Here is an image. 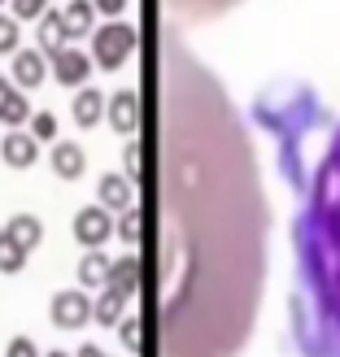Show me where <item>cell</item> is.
Masks as SVG:
<instances>
[{"mask_svg":"<svg viewBox=\"0 0 340 357\" xmlns=\"http://www.w3.org/2000/svg\"><path fill=\"white\" fill-rule=\"evenodd\" d=\"M114 231H118V240L122 244H135L140 248V240H145V213H140V205H131L122 218L114 222Z\"/></svg>","mask_w":340,"mask_h":357,"instance_id":"7402d4cb","label":"cell"},{"mask_svg":"<svg viewBox=\"0 0 340 357\" xmlns=\"http://www.w3.org/2000/svg\"><path fill=\"white\" fill-rule=\"evenodd\" d=\"M0 5H5V0H0Z\"/></svg>","mask_w":340,"mask_h":357,"instance_id":"4dcf8cb0","label":"cell"},{"mask_svg":"<svg viewBox=\"0 0 340 357\" xmlns=\"http://www.w3.org/2000/svg\"><path fill=\"white\" fill-rule=\"evenodd\" d=\"M105 100H110V96H105L101 87H79L75 105H70V118H75L79 127H96L101 114H105Z\"/></svg>","mask_w":340,"mask_h":357,"instance_id":"2e32d148","label":"cell"},{"mask_svg":"<svg viewBox=\"0 0 340 357\" xmlns=\"http://www.w3.org/2000/svg\"><path fill=\"white\" fill-rule=\"evenodd\" d=\"M105 118H110V127L118 135H140L145 127V92H135V87H122L105 100Z\"/></svg>","mask_w":340,"mask_h":357,"instance_id":"5b68a950","label":"cell"},{"mask_svg":"<svg viewBox=\"0 0 340 357\" xmlns=\"http://www.w3.org/2000/svg\"><path fill=\"white\" fill-rule=\"evenodd\" d=\"M110 257L101 253V248H87V253L79 257V283L83 288H105V279H110Z\"/></svg>","mask_w":340,"mask_h":357,"instance_id":"e0dca14e","label":"cell"},{"mask_svg":"<svg viewBox=\"0 0 340 357\" xmlns=\"http://www.w3.org/2000/svg\"><path fill=\"white\" fill-rule=\"evenodd\" d=\"M61 22H66V40H92V31H96V5H92V0H66Z\"/></svg>","mask_w":340,"mask_h":357,"instance_id":"5bb4252c","label":"cell"},{"mask_svg":"<svg viewBox=\"0 0 340 357\" xmlns=\"http://www.w3.org/2000/svg\"><path fill=\"white\" fill-rule=\"evenodd\" d=\"M48 162H52V174L57 178H83V170H87V157L75 139H57L52 153H48Z\"/></svg>","mask_w":340,"mask_h":357,"instance_id":"9a60e30c","label":"cell"},{"mask_svg":"<svg viewBox=\"0 0 340 357\" xmlns=\"http://www.w3.org/2000/svg\"><path fill=\"white\" fill-rule=\"evenodd\" d=\"M135 48H140V31L131 22H122V17L101 22L92 31V66H101V70H122Z\"/></svg>","mask_w":340,"mask_h":357,"instance_id":"3957f363","label":"cell"},{"mask_svg":"<svg viewBox=\"0 0 340 357\" xmlns=\"http://www.w3.org/2000/svg\"><path fill=\"white\" fill-rule=\"evenodd\" d=\"M48 318H52L57 331H79V327H87V318H92V301H87V292L61 288L48 301Z\"/></svg>","mask_w":340,"mask_h":357,"instance_id":"8992f818","label":"cell"},{"mask_svg":"<svg viewBox=\"0 0 340 357\" xmlns=\"http://www.w3.org/2000/svg\"><path fill=\"white\" fill-rule=\"evenodd\" d=\"M44 357H70V353H44Z\"/></svg>","mask_w":340,"mask_h":357,"instance_id":"f546056e","label":"cell"},{"mask_svg":"<svg viewBox=\"0 0 340 357\" xmlns=\"http://www.w3.org/2000/svg\"><path fill=\"white\" fill-rule=\"evenodd\" d=\"M22 48V31H17L13 13H0V52H17Z\"/></svg>","mask_w":340,"mask_h":357,"instance_id":"603a6c76","label":"cell"},{"mask_svg":"<svg viewBox=\"0 0 340 357\" xmlns=\"http://www.w3.org/2000/svg\"><path fill=\"white\" fill-rule=\"evenodd\" d=\"M17 22H31V17H44L48 13V0H9Z\"/></svg>","mask_w":340,"mask_h":357,"instance_id":"d4e9b609","label":"cell"},{"mask_svg":"<svg viewBox=\"0 0 340 357\" xmlns=\"http://www.w3.org/2000/svg\"><path fill=\"white\" fill-rule=\"evenodd\" d=\"M149 83L153 114L145 109L140 131L157 144V166H140L135 188H157L153 209L162 213L153 279L162 288L166 353L231 357L253 323L266 257L253 144L219 79L196 66L162 17H153Z\"/></svg>","mask_w":340,"mask_h":357,"instance_id":"6da1fadb","label":"cell"},{"mask_svg":"<svg viewBox=\"0 0 340 357\" xmlns=\"http://www.w3.org/2000/svg\"><path fill=\"white\" fill-rule=\"evenodd\" d=\"M92 5H96V13H105V17L114 22V17H118L122 9H127V0H92Z\"/></svg>","mask_w":340,"mask_h":357,"instance_id":"83f0119b","label":"cell"},{"mask_svg":"<svg viewBox=\"0 0 340 357\" xmlns=\"http://www.w3.org/2000/svg\"><path fill=\"white\" fill-rule=\"evenodd\" d=\"M27 248L22 244H17L13 236H9V231H0V271H5V275H17V271H22V266H27Z\"/></svg>","mask_w":340,"mask_h":357,"instance_id":"44dd1931","label":"cell"},{"mask_svg":"<svg viewBox=\"0 0 340 357\" xmlns=\"http://www.w3.org/2000/svg\"><path fill=\"white\" fill-rule=\"evenodd\" d=\"M105 288H114V292H122V296L131 301L140 288H145V257H140V253L118 257V261L110 266V279H105Z\"/></svg>","mask_w":340,"mask_h":357,"instance_id":"9c48e42d","label":"cell"},{"mask_svg":"<svg viewBox=\"0 0 340 357\" xmlns=\"http://www.w3.org/2000/svg\"><path fill=\"white\" fill-rule=\"evenodd\" d=\"M27 131H31L35 139H57V114H48V109H40V114H31V122H27Z\"/></svg>","mask_w":340,"mask_h":357,"instance_id":"cb8c5ba5","label":"cell"},{"mask_svg":"<svg viewBox=\"0 0 340 357\" xmlns=\"http://www.w3.org/2000/svg\"><path fill=\"white\" fill-rule=\"evenodd\" d=\"M5 231H9V236L27 248V253H31V248L44 240V222L35 218V213H17V218H9V227H5Z\"/></svg>","mask_w":340,"mask_h":357,"instance_id":"ffe728a7","label":"cell"},{"mask_svg":"<svg viewBox=\"0 0 340 357\" xmlns=\"http://www.w3.org/2000/svg\"><path fill=\"white\" fill-rule=\"evenodd\" d=\"M0 157H5V166H13V170H31L40 162V139L31 131H9L0 139Z\"/></svg>","mask_w":340,"mask_h":357,"instance_id":"7c38bea8","label":"cell"},{"mask_svg":"<svg viewBox=\"0 0 340 357\" xmlns=\"http://www.w3.org/2000/svg\"><path fill=\"white\" fill-rule=\"evenodd\" d=\"M44 79H48V57H44V52L40 48H17L13 52V83L35 92Z\"/></svg>","mask_w":340,"mask_h":357,"instance_id":"4fadbf2b","label":"cell"},{"mask_svg":"<svg viewBox=\"0 0 340 357\" xmlns=\"http://www.w3.org/2000/svg\"><path fill=\"white\" fill-rule=\"evenodd\" d=\"M231 5L240 0H153V17L162 22H209V17H223Z\"/></svg>","mask_w":340,"mask_h":357,"instance_id":"277c9868","label":"cell"},{"mask_svg":"<svg viewBox=\"0 0 340 357\" xmlns=\"http://www.w3.org/2000/svg\"><path fill=\"white\" fill-rule=\"evenodd\" d=\"M48 70H52V79H57L61 87H75L79 92V87H87V75H92V57H87L83 48L66 44V48H57L48 57Z\"/></svg>","mask_w":340,"mask_h":357,"instance_id":"52a82bcc","label":"cell"},{"mask_svg":"<svg viewBox=\"0 0 340 357\" xmlns=\"http://www.w3.org/2000/svg\"><path fill=\"white\" fill-rule=\"evenodd\" d=\"M0 122H5L9 131H22L31 122V100L22 96V87L5 75H0Z\"/></svg>","mask_w":340,"mask_h":357,"instance_id":"8fae6325","label":"cell"},{"mask_svg":"<svg viewBox=\"0 0 340 357\" xmlns=\"http://www.w3.org/2000/svg\"><path fill=\"white\" fill-rule=\"evenodd\" d=\"M140 327H145L140 318H122V323H118V335H122V344H127V349L145 344V331H140Z\"/></svg>","mask_w":340,"mask_h":357,"instance_id":"484cf974","label":"cell"},{"mask_svg":"<svg viewBox=\"0 0 340 357\" xmlns=\"http://www.w3.org/2000/svg\"><path fill=\"white\" fill-rule=\"evenodd\" d=\"M75 357H110V353H101V349H96V344H83V349H79V353H75Z\"/></svg>","mask_w":340,"mask_h":357,"instance_id":"f1b7e54d","label":"cell"},{"mask_svg":"<svg viewBox=\"0 0 340 357\" xmlns=\"http://www.w3.org/2000/svg\"><path fill=\"white\" fill-rule=\"evenodd\" d=\"M5 357H44V353H40V344H35L31 335H13L9 349H5Z\"/></svg>","mask_w":340,"mask_h":357,"instance_id":"4316f807","label":"cell"},{"mask_svg":"<svg viewBox=\"0 0 340 357\" xmlns=\"http://www.w3.org/2000/svg\"><path fill=\"white\" fill-rule=\"evenodd\" d=\"M122 310H127V296L114 292V288H101V296L92 301V318L101 327H118L122 323Z\"/></svg>","mask_w":340,"mask_h":357,"instance_id":"ac0fdd59","label":"cell"},{"mask_svg":"<svg viewBox=\"0 0 340 357\" xmlns=\"http://www.w3.org/2000/svg\"><path fill=\"white\" fill-rule=\"evenodd\" d=\"M96 205L110 209V213H127V209L135 205L131 178H127V174H101V183H96Z\"/></svg>","mask_w":340,"mask_h":357,"instance_id":"30bf717a","label":"cell"},{"mask_svg":"<svg viewBox=\"0 0 340 357\" xmlns=\"http://www.w3.org/2000/svg\"><path fill=\"white\" fill-rule=\"evenodd\" d=\"M110 236H114V218H110V209L87 205V209L75 213V240H79L83 248H101Z\"/></svg>","mask_w":340,"mask_h":357,"instance_id":"ba28073f","label":"cell"},{"mask_svg":"<svg viewBox=\"0 0 340 357\" xmlns=\"http://www.w3.org/2000/svg\"><path fill=\"white\" fill-rule=\"evenodd\" d=\"M297 244V335L306 357H340V127L301 188Z\"/></svg>","mask_w":340,"mask_h":357,"instance_id":"7a4b0ae2","label":"cell"},{"mask_svg":"<svg viewBox=\"0 0 340 357\" xmlns=\"http://www.w3.org/2000/svg\"><path fill=\"white\" fill-rule=\"evenodd\" d=\"M70 40H66V22H61V9H48L44 17H40V52L44 57H52L57 48H66Z\"/></svg>","mask_w":340,"mask_h":357,"instance_id":"d6986e66","label":"cell"}]
</instances>
